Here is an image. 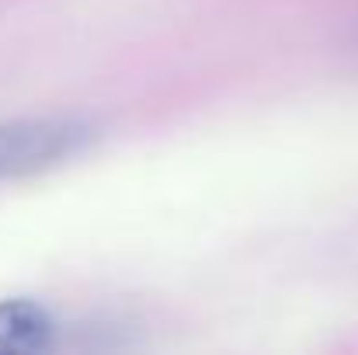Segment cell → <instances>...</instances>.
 Returning a JSON list of instances; mask_svg holds the SVG:
<instances>
[{"mask_svg": "<svg viewBox=\"0 0 358 355\" xmlns=\"http://www.w3.org/2000/svg\"><path fill=\"white\" fill-rule=\"evenodd\" d=\"M94 125L80 118H17L0 125V178L56 167L94 143Z\"/></svg>", "mask_w": 358, "mask_h": 355, "instance_id": "cell-1", "label": "cell"}, {"mask_svg": "<svg viewBox=\"0 0 358 355\" xmlns=\"http://www.w3.org/2000/svg\"><path fill=\"white\" fill-rule=\"evenodd\" d=\"M56 321L28 296L0 300V355H35L52 349Z\"/></svg>", "mask_w": 358, "mask_h": 355, "instance_id": "cell-2", "label": "cell"}]
</instances>
